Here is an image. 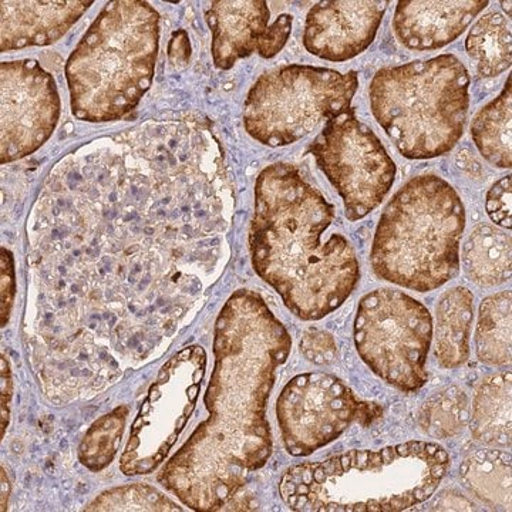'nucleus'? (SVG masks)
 I'll return each instance as SVG.
<instances>
[{
	"instance_id": "f257e3e1",
	"label": "nucleus",
	"mask_w": 512,
	"mask_h": 512,
	"mask_svg": "<svg viewBox=\"0 0 512 512\" xmlns=\"http://www.w3.org/2000/svg\"><path fill=\"white\" fill-rule=\"evenodd\" d=\"M292 340L258 293L239 289L215 325L210 417L175 454L167 485L194 510H220L272 453L265 409Z\"/></svg>"
},
{
	"instance_id": "f03ea898",
	"label": "nucleus",
	"mask_w": 512,
	"mask_h": 512,
	"mask_svg": "<svg viewBox=\"0 0 512 512\" xmlns=\"http://www.w3.org/2000/svg\"><path fill=\"white\" fill-rule=\"evenodd\" d=\"M335 222V207L295 165L272 164L256 178L252 265L303 320L335 312L360 281L355 248L329 232Z\"/></svg>"
},
{
	"instance_id": "7ed1b4c3",
	"label": "nucleus",
	"mask_w": 512,
	"mask_h": 512,
	"mask_svg": "<svg viewBox=\"0 0 512 512\" xmlns=\"http://www.w3.org/2000/svg\"><path fill=\"white\" fill-rule=\"evenodd\" d=\"M448 467L439 444L407 441L289 468L279 491L295 511L399 512L433 497Z\"/></svg>"
},
{
	"instance_id": "20e7f679",
	"label": "nucleus",
	"mask_w": 512,
	"mask_h": 512,
	"mask_svg": "<svg viewBox=\"0 0 512 512\" xmlns=\"http://www.w3.org/2000/svg\"><path fill=\"white\" fill-rule=\"evenodd\" d=\"M160 15L141 0L107 3L66 64L72 111L79 120L124 119L150 89Z\"/></svg>"
},
{
	"instance_id": "39448f33",
	"label": "nucleus",
	"mask_w": 512,
	"mask_h": 512,
	"mask_svg": "<svg viewBox=\"0 0 512 512\" xmlns=\"http://www.w3.org/2000/svg\"><path fill=\"white\" fill-rule=\"evenodd\" d=\"M466 210L439 175L414 177L384 208L370 262L377 278L416 292H431L460 272Z\"/></svg>"
},
{
	"instance_id": "423d86ee",
	"label": "nucleus",
	"mask_w": 512,
	"mask_h": 512,
	"mask_svg": "<svg viewBox=\"0 0 512 512\" xmlns=\"http://www.w3.org/2000/svg\"><path fill=\"white\" fill-rule=\"evenodd\" d=\"M370 109L409 160L446 156L466 128L470 74L454 55L384 67L369 87Z\"/></svg>"
},
{
	"instance_id": "0eeeda50",
	"label": "nucleus",
	"mask_w": 512,
	"mask_h": 512,
	"mask_svg": "<svg viewBox=\"0 0 512 512\" xmlns=\"http://www.w3.org/2000/svg\"><path fill=\"white\" fill-rule=\"evenodd\" d=\"M359 87L355 70L343 74L326 67H281L262 74L249 90L244 126L268 147H284L311 134L323 121L346 111Z\"/></svg>"
},
{
	"instance_id": "6e6552de",
	"label": "nucleus",
	"mask_w": 512,
	"mask_h": 512,
	"mask_svg": "<svg viewBox=\"0 0 512 512\" xmlns=\"http://www.w3.org/2000/svg\"><path fill=\"white\" fill-rule=\"evenodd\" d=\"M431 342V313L407 293L376 289L359 302L355 319L357 353L375 375L400 392H417L429 380Z\"/></svg>"
},
{
	"instance_id": "1a4fd4ad",
	"label": "nucleus",
	"mask_w": 512,
	"mask_h": 512,
	"mask_svg": "<svg viewBox=\"0 0 512 512\" xmlns=\"http://www.w3.org/2000/svg\"><path fill=\"white\" fill-rule=\"evenodd\" d=\"M316 164L336 188L350 222L363 220L392 190L397 168L375 131L353 107L325 124L311 146Z\"/></svg>"
},
{
	"instance_id": "9d476101",
	"label": "nucleus",
	"mask_w": 512,
	"mask_h": 512,
	"mask_svg": "<svg viewBox=\"0 0 512 512\" xmlns=\"http://www.w3.org/2000/svg\"><path fill=\"white\" fill-rule=\"evenodd\" d=\"M276 414L288 453L306 457L338 440L352 424L375 423L383 410L363 402L338 377L308 373L286 384Z\"/></svg>"
},
{
	"instance_id": "9b49d317",
	"label": "nucleus",
	"mask_w": 512,
	"mask_h": 512,
	"mask_svg": "<svg viewBox=\"0 0 512 512\" xmlns=\"http://www.w3.org/2000/svg\"><path fill=\"white\" fill-rule=\"evenodd\" d=\"M0 163L32 156L55 133L60 97L36 60L0 64Z\"/></svg>"
},
{
	"instance_id": "f8f14e48",
	"label": "nucleus",
	"mask_w": 512,
	"mask_h": 512,
	"mask_svg": "<svg viewBox=\"0 0 512 512\" xmlns=\"http://www.w3.org/2000/svg\"><path fill=\"white\" fill-rule=\"evenodd\" d=\"M271 12L265 0H217L205 13L212 33L215 67L229 70L238 60L258 53L272 59L284 49L292 32L293 18L281 15L269 25Z\"/></svg>"
},
{
	"instance_id": "ddd939ff",
	"label": "nucleus",
	"mask_w": 512,
	"mask_h": 512,
	"mask_svg": "<svg viewBox=\"0 0 512 512\" xmlns=\"http://www.w3.org/2000/svg\"><path fill=\"white\" fill-rule=\"evenodd\" d=\"M389 2L325 0L306 16L303 45L319 59L342 63L355 59L375 42Z\"/></svg>"
},
{
	"instance_id": "4468645a",
	"label": "nucleus",
	"mask_w": 512,
	"mask_h": 512,
	"mask_svg": "<svg viewBox=\"0 0 512 512\" xmlns=\"http://www.w3.org/2000/svg\"><path fill=\"white\" fill-rule=\"evenodd\" d=\"M488 6V0H402L393 28L404 47L431 52L450 45Z\"/></svg>"
},
{
	"instance_id": "2eb2a0df",
	"label": "nucleus",
	"mask_w": 512,
	"mask_h": 512,
	"mask_svg": "<svg viewBox=\"0 0 512 512\" xmlns=\"http://www.w3.org/2000/svg\"><path fill=\"white\" fill-rule=\"evenodd\" d=\"M92 0L82 2H10L3 0L0 50L12 52L29 46H47L66 35Z\"/></svg>"
},
{
	"instance_id": "dca6fc26",
	"label": "nucleus",
	"mask_w": 512,
	"mask_h": 512,
	"mask_svg": "<svg viewBox=\"0 0 512 512\" xmlns=\"http://www.w3.org/2000/svg\"><path fill=\"white\" fill-rule=\"evenodd\" d=\"M474 320V296L464 286L450 289L437 305L436 355L444 369H457L470 357V336Z\"/></svg>"
},
{
	"instance_id": "f3484780",
	"label": "nucleus",
	"mask_w": 512,
	"mask_h": 512,
	"mask_svg": "<svg viewBox=\"0 0 512 512\" xmlns=\"http://www.w3.org/2000/svg\"><path fill=\"white\" fill-rule=\"evenodd\" d=\"M511 372L487 377L478 387L470 413L474 439L491 447H511Z\"/></svg>"
},
{
	"instance_id": "a211bd4d",
	"label": "nucleus",
	"mask_w": 512,
	"mask_h": 512,
	"mask_svg": "<svg viewBox=\"0 0 512 512\" xmlns=\"http://www.w3.org/2000/svg\"><path fill=\"white\" fill-rule=\"evenodd\" d=\"M463 268L471 282L484 288L511 279V235L493 225H478L463 248Z\"/></svg>"
},
{
	"instance_id": "6ab92c4d",
	"label": "nucleus",
	"mask_w": 512,
	"mask_h": 512,
	"mask_svg": "<svg viewBox=\"0 0 512 512\" xmlns=\"http://www.w3.org/2000/svg\"><path fill=\"white\" fill-rule=\"evenodd\" d=\"M511 454L483 448L470 454L460 467L461 483L494 510L511 511Z\"/></svg>"
},
{
	"instance_id": "aec40b11",
	"label": "nucleus",
	"mask_w": 512,
	"mask_h": 512,
	"mask_svg": "<svg viewBox=\"0 0 512 512\" xmlns=\"http://www.w3.org/2000/svg\"><path fill=\"white\" fill-rule=\"evenodd\" d=\"M471 137L481 156L498 168L512 163V89L508 76L503 92L478 111L471 126Z\"/></svg>"
},
{
	"instance_id": "412c9836",
	"label": "nucleus",
	"mask_w": 512,
	"mask_h": 512,
	"mask_svg": "<svg viewBox=\"0 0 512 512\" xmlns=\"http://www.w3.org/2000/svg\"><path fill=\"white\" fill-rule=\"evenodd\" d=\"M511 20L500 12H490L474 23L468 32L466 50L476 60L480 76L497 77L512 62Z\"/></svg>"
},
{
	"instance_id": "4be33fe9",
	"label": "nucleus",
	"mask_w": 512,
	"mask_h": 512,
	"mask_svg": "<svg viewBox=\"0 0 512 512\" xmlns=\"http://www.w3.org/2000/svg\"><path fill=\"white\" fill-rule=\"evenodd\" d=\"M511 292L485 298L478 312L476 350L478 359L490 366L511 365Z\"/></svg>"
},
{
	"instance_id": "5701e85b",
	"label": "nucleus",
	"mask_w": 512,
	"mask_h": 512,
	"mask_svg": "<svg viewBox=\"0 0 512 512\" xmlns=\"http://www.w3.org/2000/svg\"><path fill=\"white\" fill-rule=\"evenodd\" d=\"M470 413L467 393L460 387L451 386L437 392L421 406L417 423L427 436L447 440L466 429Z\"/></svg>"
},
{
	"instance_id": "b1692460",
	"label": "nucleus",
	"mask_w": 512,
	"mask_h": 512,
	"mask_svg": "<svg viewBox=\"0 0 512 512\" xmlns=\"http://www.w3.org/2000/svg\"><path fill=\"white\" fill-rule=\"evenodd\" d=\"M485 210L488 217L498 227L511 229L512 222V187L511 175L498 180L487 192Z\"/></svg>"
},
{
	"instance_id": "393cba45",
	"label": "nucleus",
	"mask_w": 512,
	"mask_h": 512,
	"mask_svg": "<svg viewBox=\"0 0 512 512\" xmlns=\"http://www.w3.org/2000/svg\"><path fill=\"white\" fill-rule=\"evenodd\" d=\"M301 352L315 365H330L338 356L335 339L328 332L312 329L303 335Z\"/></svg>"
},
{
	"instance_id": "a878e982",
	"label": "nucleus",
	"mask_w": 512,
	"mask_h": 512,
	"mask_svg": "<svg viewBox=\"0 0 512 512\" xmlns=\"http://www.w3.org/2000/svg\"><path fill=\"white\" fill-rule=\"evenodd\" d=\"M16 293L15 264L8 249L2 248V325H6Z\"/></svg>"
},
{
	"instance_id": "bb28decb",
	"label": "nucleus",
	"mask_w": 512,
	"mask_h": 512,
	"mask_svg": "<svg viewBox=\"0 0 512 512\" xmlns=\"http://www.w3.org/2000/svg\"><path fill=\"white\" fill-rule=\"evenodd\" d=\"M168 56L175 66H187V63L190 62V39L184 29L173 33L170 46H168Z\"/></svg>"
},
{
	"instance_id": "cd10ccee",
	"label": "nucleus",
	"mask_w": 512,
	"mask_h": 512,
	"mask_svg": "<svg viewBox=\"0 0 512 512\" xmlns=\"http://www.w3.org/2000/svg\"><path fill=\"white\" fill-rule=\"evenodd\" d=\"M2 436L5 434L6 426H8V414H9V400H10V372L8 369V363H6L5 359H2Z\"/></svg>"
},
{
	"instance_id": "c85d7f7f",
	"label": "nucleus",
	"mask_w": 512,
	"mask_h": 512,
	"mask_svg": "<svg viewBox=\"0 0 512 512\" xmlns=\"http://www.w3.org/2000/svg\"><path fill=\"white\" fill-rule=\"evenodd\" d=\"M501 5H503V9L505 12H507L508 19L511 18V2L508 0V2H501Z\"/></svg>"
}]
</instances>
